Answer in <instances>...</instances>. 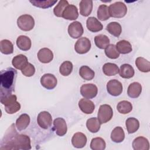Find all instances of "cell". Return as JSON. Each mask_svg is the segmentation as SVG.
Instances as JSON below:
<instances>
[{"instance_id":"39","label":"cell","mask_w":150,"mask_h":150,"mask_svg":"<svg viewBox=\"0 0 150 150\" xmlns=\"http://www.w3.org/2000/svg\"><path fill=\"white\" fill-rule=\"evenodd\" d=\"M105 53L108 58L111 59H117L120 56V53L118 52L116 46L113 44L109 45L105 49Z\"/></svg>"},{"instance_id":"26","label":"cell","mask_w":150,"mask_h":150,"mask_svg":"<svg viewBox=\"0 0 150 150\" xmlns=\"http://www.w3.org/2000/svg\"><path fill=\"white\" fill-rule=\"evenodd\" d=\"M126 128L129 134L135 132L139 127V121L134 117H130L127 119L125 122Z\"/></svg>"},{"instance_id":"15","label":"cell","mask_w":150,"mask_h":150,"mask_svg":"<svg viewBox=\"0 0 150 150\" xmlns=\"http://www.w3.org/2000/svg\"><path fill=\"white\" fill-rule=\"evenodd\" d=\"M80 109L85 114H91L95 108V105L93 101L87 98H81L79 102Z\"/></svg>"},{"instance_id":"10","label":"cell","mask_w":150,"mask_h":150,"mask_svg":"<svg viewBox=\"0 0 150 150\" xmlns=\"http://www.w3.org/2000/svg\"><path fill=\"white\" fill-rule=\"evenodd\" d=\"M67 30L69 36L73 39L80 38L84 32L81 23L78 21H74L71 23L69 25Z\"/></svg>"},{"instance_id":"14","label":"cell","mask_w":150,"mask_h":150,"mask_svg":"<svg viewBox=\"0 0 150 150\" xmlns=\"http://www.w3.org/2000/svg\"><path fill=\"white\" fill-rule=\"evenodd\" d=\"M38 58L39 60L43 63H48L53 59V53L51 50L44 47L40 49L38 53Z\"/></svg>"},{"instance_id":"28","label":"cell","mask_w":150,"mask_h":150,"mask_svg":"<svg viewBox=\"0 0 150 150\" xmlns=\"http://www.w3.org/2000/svg\"><path fill=\"white\" fill-rule=\"evenodd\" d=\"M135 64L138 70L144 73L150 71V62L142 57H138L135 60Z\"/></svg>"},{"instance_id":"23","label":"cell","mask_w":150,"mask_h":150,"mask_svg":"<svg viewBox=\"0 0 150 150\" xmlns=\"http://www.w3.org/2000/svg\"><path fill=\"white\" fill-rule=\"evenodd\" d=\"M30 117L27 114H21L16 121V127L19 131L25 129L30 123Z\"/></svg>"},{"instance_id":"6","label":"cell","mask_w":150,"mask_h":150,"mask_svg":"<svg viewBox=\"0 0 150 150\" xmlns=\"http://www.w3.org/2000/svg\"><path fill=\"white\" fill-rule=\"evenodd\" d=\"M97 87L94 84H84L80 87V93L81 96L87 99L93 98L97 96Z\"/></svg>"},{"instance_id":"16","label":"cell","mask_w":150,"mask_h":150,"mask_svg":"<svg viewBox=\"0 0 150 150\" xmlns=\"http://www.w3.org/2000/svg\"><path fill=\"white\" fill-rule=\"evenodd\" d=\"M71 143L74 147L82 148L86 145L87 137L82 132H76L71 138Z\"/></svg>"},{"instance_id":"37","label":"cell","mask_w":150,"mask_h":150,"mask_svg":"<svg viewBox=\"0 0 150 150\" xmlns=\"http://www.w3.org/2000/svg\"><path fill=\"white\" fill-rule=\"evenodd\" d=\"M111 17L108 6L106 5H101L97 10V18L100 21H106Z\"/></svg>"},{"instance_id":"3","label":"cell","mask_w":150,"mask_h":150,"mask_svg":"<svg viewBox=\"0 0 150 150\" xmlns=\"http://www.w3.org/2000/svg\"><path fill=\"white\" fill-rule=\"evenodd\" d=\"M109 13L111 17L121 18L124 17L127 12V6L122 2H116L108 6Z\"/></svg>"},{"instance_id":"42","label":"cell","mask_w":150,"mask_h":150,"mask_svg":"<svg viewBox=\"0 0 150 150\" xmlns=\"http://www.w3.org/2000/svg\"><path fill=\"white\" fill-rule=\"evenodd\" d=\"M21 109V104L19 102L15 101L5 106V111L9 114H14Z\"/></svg>"},{"instance_id":"21","label":"cell","mask_w":150,"mask_h":150,"mask_svg":"<svg viewBox=\"0 0 150 150\" xmlns=\"http://www.w3.org/2000/svg\"><path fill=\"white\" fill-rule=\"evenodd\" d=\"M80 13L83 16H88L93 9V1L91 0H81L79 4Z\"/></svg>"},{"instance_id":"20","label":"cell","mask_w":150,"mask_h":150,"mask_svg":"<svg viewBox=\"0 0 150 150\" xmlns=\"http://www.w3.org/2000/svg\"><path fill=\"white\" fill-rule=\"evenodd\" d=\"M142 92V86L138 82H134L129 84L128 87L127 94L131 98L138 97Z\"/></svg>"},{"instance_id":"25","label":"cell","mask_w":150,"mask_h":150,"mask_svg":"<svg viewBox=\"0 0 150 150\" xmlns=\"http://www.w3.org/2000/svg\"><path fill=\"white\" fill-rule=\"evenodd\" d=\"M125 138V134L123 129L121 127H115L111 133V140L116 143H120L123 141Z\"/></svg>"},{"instance_id":"4","label":"cell","mask_w":150,"mask_h":150,"mask_svg":"<svg viewBox=\"0 0 150 150\" xmlns=\"http://www.w3.org/2000/svg\"><path fill=\"white\" fill-rule=\"evenodd\" d=\"M17 25L22 30L29 31L34 28L35 21L31 15L25 14L20 16L18 18Z\"/></svg>"},{"instance_id":"29","label":"cell","mask_w":150,"mask_h":150,"mask_svg":"<svg viewBox=\"0 0 150 150\" xmlns=\"http://www.w3.org/2000/svg\"><path fill=\"white\" fill-rule=\"evenodd\" d=\"M115 46L118 52L122 54L129 53L132 50L131 43L125 40H122L118 42Z\"/></svg>"},{"instance_id":"31","label":"cell","mask_w":150,"mask_h":150,"mask_svg":"<svg viewBox=\"0 0 150 150\" xmlns=\"http://www.w3.org/2000/svg\"><path fill=\"white\" fill-rule=\"evenodd\" d=\"M94 42L97 47L101 49H105L110 44V39L105 35H98L95 36Z\"/></svg>"},{"instance_id":"9","label":"cell","mask_w":150,"mask_h":150,"mask_svg":"<svg viewBox=\"0 0 150 150\" xmlns=\"http://www.w3.org/2000/svg\"><path fill=\"white\" fill-rule=\"evenodd\" d=\"M107 90L112 96H118L122 92V85L116 79L110 80L107 84Z\"/></svg>"},{"instance_id":"33","label":"cell","mask_w":150,"mask_h":150,"mask_svg":"<svg viewBox=\"0 0 150 150\" xmlns=\"http://www.w3.org/2000/svg\"><path fill=\"white\" fill-rule=\"evenodd\" d=\"M79 74L83 79L91 80L94 78L95 73L87 66H82L79 69Z\"/></svg>"},{"instance_id":"27","label":"cell","mask_w":150,"mask_h":150,"mask_svg":"<svg viewBox=\"0 0 150 150\" xmlns=\"http://www.w3.org/2000/svg\"><path fill=\"white\" fill-rule=\"evenodd\" d=\"M103 71L106 76H112L119 73V69L117 65L114 63H107L103 66Z\"/></svg>"},{"instance_id":"2","label":"cell","mask_w":150,"mask_h":150,"mask_svg":"<svg viewBox=\"0 0 150 150\" xmlns=\"http://www.w3.org/2000/svg\"><path fill=\"white\" fill-rule=\"evenodd\" d=\"M17 71L15 69L9 67L1 72V97L11 94L14 90Z\"/></svg>"},{"instance_id":"5","label":"cell","mask_w":150,"mask_h":150,"mask_svg":"<svg viewBox=\"0 0 150 150\" xmlns=\"http://www.w3.org/2000/svg\"><path fill=\"white\" fill-rule=\"evenodd\" d=\"M112 109L110 105L103 104L100 106L97 116L101 124H104L109 121L112 118Z\"/></svg>"},{"instance_id":"24","label":"cell","mask_w":150,"mask_h":150,"mask_svg":"<svg viewBox=\"0 0 150 150\" xmlns=\"http://www.w3.org/2000/svg\"><path fill=\"white\" fill-rule=\"evenodd\" d=\"M134 69L132 66L129 64H124L121 66L119 70L120 76L124 79H130L134 75Z\"/></svg>"},{"instance_id":"34","label":"cell","mask_w":150,"mask_h":150,"mask_svg":"<svg viewBox=\"0 0 150 150\" xmlns=\"http://www.w3.org/2000/svg\"><path fill=\"white\" fill-rule=\"evenodd\" d=\"M0 50L1 52L3 54H12L13 52V45L12 43L9 40H2L0 42Z\"/></svg>"},{"instance_id":"8","label":"cell","mask_w":150,"mask_h":150,"mask_svg":"<svg viewBox=\"0 0 150 150\" xmlns=\"http://www.w3.org/2000/svg\"><path fill=\"white\" fill-rule=\"evenodd\" d=\"M90 48L91 42L90 40L86 37L79 39L74 45L75 51L79 54L86 53L90 50Z\"/></svg>"},{"instance_id":"43","label":"cell","mask_w":150,"mask_h":150,"mask_svg":"<svg viewBox=\"0 0 150 150\" xmlns=\"http://www.w3.org/2000/svg\"><path fill=\"white\" fill-rule=\"evenodd\" d=\"M22 73L26 76V77H30L32 76L35 73V68L33 64L30 63L26 65V66L21 70Z\"/></svg>"},{"instance_id":"35","label":"cell","mask_w":150,"mask_h":150,"mask_svg":"<svg viewBox=\"0 0 150 150\" xmlns=\"http://www.w3.org/2000/svg\"><path fill=\"white\" fill-rule=\"evenodd\" d=\"M117 109L120 113L126 114L132 111V105L130 102L126 100H123L118 103Z\"/></svg>"},{"instance_id":"17","label":"cell","mask_w":150,"mask_h":150,"mask_svg":"<svg viewBox=\"0 0 150 150\" xmlns=\"http://www.w3.org/2000/svg\"><path fill=\"white\" fill-rule=\"evenodd\" d=\"M132 145L134 150H148L149 149V141L144 137H138L135 138Z\"/></svg>"},{"instance_id":"19","label":"cell","mask_w":150,"mask_h":150,"mask_svg":"<svg viewBox=\"0 0 150 150\" xmlns=\"http://www.w3.org/2000/svg\"><path fill=\"white\" fill-rule=\"evenodd\" d=\"M28 58L23 54H18L15 56L12 61V65L16 69H19L22 70L23 69L26 65L28 64Z\"/></svg>"},{"instance_id":"18","label":"cell","mask_w":150,"mask_h":150,"mask_svg":"<svg viewBox=\"0 0 150 150\" xmlns=\"http://www.w3.org/2000/svg\"><path fill=\"white\" fill-rule=\"evenodd\" d=\"M86 26L88 30L92 32H97L103 28L102 23L94 17H89L86 21Z\"/></svg>"},{"instance_id":"1","label":"cell","mask_w":150,"mask_h":150,"mask_svg":"<svg viewBox=\"0 0 150 150\" xmlns=\"http://www.w3.org/2000/svg\"><path fill=\"white\" fill-rule=\"evenodd\" d=\"M1 145V149L23 150L31 149L30 138L26 135L18 134L14 124H12L6 131Z\"/></svg>"},{"instance_id":"7","label":"cell","mask_w":150,"mask_h":150,"mask_svg":"<svg viewBox=\"0 0 150 150\" xmlns=\"http://www.w3.org/2000/svg\"><path fill=\"white\" fill-rule=\"evenodd\" d=\"M37 122L40 128L44 129H48L51 127L52 123L51 114L47 111H42L39 112L37 117Z\"/></svg>"},{"instance_id":"32","label":"cell","mask_w":150,"mask_h":150,"mask_svg":"<svg viewBox=\"0 0 150 150\" xmlns=\"http://www.w3.org/2000/svg\"><path fill=\"white\" fill-rule=\"evenodd\" d=\"M101 123L98 119L96 117L90 118L86 122V127L89 131L92 133L97 132L100 128Z\"/></svg>"},{"instance_id":"12","label":"cell","mask_w":150,"mask_h":150,"mask_svg":"<svg viewBox=\"0 0 150 150\" xmlns=\"http://www.w3.org/2000/svg\"><path fill=\"white\" fill-rule=\"evenodd\" d=\"M54 129L56 134L60 137L64 135L67 131V124L64 119L61 117L55 118L53 121Z\"/></svg>"},{"instance_id":"36","label":"cell","mask_w":150,"mask_h":150,"mask_svg":"<svg viewBox=\"0 0 150 150\" xmlns=\"http://www.w3.org/2000/svg\"><path fill=\"white\" fill-rule=\"evenodd\" d=\"M105 146V141L100 137L93 138L90 143V148L93 150H104Z\"/></svg>"},{"instance_id":"41","label":"cell","mask_w":150,"mask_h":150,"mask_svg":"<svg viewBox=\"0 0 150 150\" xmlns=\"http://www.w3.org/2000/svg\"><path fill=\"white\" fill-rule=\"evenodd\" d=\"M69 5V2L66 0H61L59 2L57 5L53 9V13L55 16L57 17H62V14L66 8Z\"/></svg>"},{"instance_id":"13","label":"cell","mask_w":150,"mask_h":150,"mask_svg":"<svg viewBox=\"0 0 150 150\" xmlns=\"http://www.w3.org/2000/svg\"><path fill=\"white\" fill-rule=\"evenodd\" d=\"M79 16L78 9L74 5H68L64 10L62 18L67 20H76Z\"/></svg>"},{"instance_id":"11","label":"cell","mask_w":150,"mask_h":150,"mask_svg":"<svg viewBox=\"0 0 150 150\" xmlns=\"http://www.w3.org/2000/svg\"><path fill=\"white\" fill-rule=\"evenodd\" d=\"M40 83L47 90H52L56 86L57 80L53 74L46 73L41 77Z\"/></svg>"},{"instance_id":"22","label":"cell","mask_w":150,"mask_h":150,"mask_svg":"<svg viewBox=\"0 0 150 150\" xmlns=\"http://www.w3.org/2000/svg\"><path fill=\"white\" fill-rule=\"evenodd\" d=\"M16 45L21 50L27 51L31 47V40L26 36L21 35L16 39Z\"/></svg>"},{"instance_id":"30","label":"cell","mask_w":150,"mask_h":150,"mask_svg":"<svg viewBox=\"0 0 150 150\" xmlns=\"http://www.w3.org/2000/svg\"><path fill=\"white\" fill-rule=\"evenodd\" d=\"M106 29L111 35L115 37H119L122 32L121 25L117 22L109 23L106 27Z\"/></svg>"},{"instance_id":"40","label":"cell","mask_w":150,"mask_h":150,"mask_svg":"<svg viewBox=\"0 0 150 150\" xmlns=\"http://www.w3.org/2000/svg\"><path fill=\"white\" fill-rule=\"evenodd\" d=\"M56 1H51V0H46V1H30V2L33 5L36 7L41 8H47L52 6L54 5L56 2Z\"/></svg>"},{"instance_id":"38","label":"cell","mask_w":150,"mask_h":150,"mask_svg":"<svg viewBox=\"0 0 150 150\" xmlns=\"http://www.w3.org/2000/svg\"><path fill=\"white\" fill-rule=\"evenodd\" d=\"M73 70V64L70 61L64 62L59 67L60 73L64 76H67L71 74Z\"/></svg>"}]
</instances>
